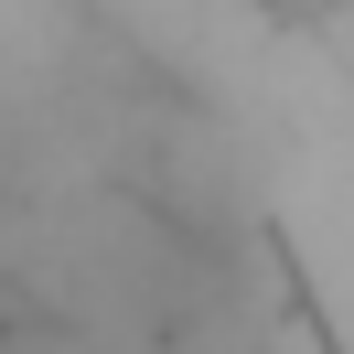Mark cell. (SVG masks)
<instances>
[{"label": "cell", "instance_id": "1", "mask_svg": "<svg viewBox=\"0 0 354 354\" xmlns=\"http://www.w3.org/2000/svg\"><path fill=\"white\" fill-rule=\"evenodd\" d=\"M11 322H32V301H22L11 279H0V333H11Z\"/></svg>", "mask_w": 354, "mask_h": 354}]
</instances>
